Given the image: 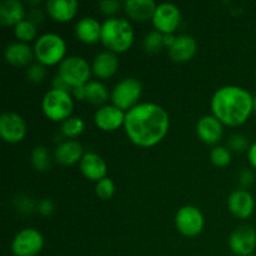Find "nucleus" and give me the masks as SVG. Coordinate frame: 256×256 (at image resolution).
<instances>
[{"label":"nucleus","mask_w":256,"mask_h":256,"mask_svg":"<svg viewBox=\"0 0 256 256\" xmlns=\"http://www.w3.org/2000/svg\"><path fill=\"white\" fill-rule=\"evenodd\" d=\"M169 128V114L155 102H140L125 115V132L130 142L140 148L159 144L166 136Z\"/></svg>","instance_id":"nucleus-1"},{"label":"nucleus","mask_w":256,"mask_h":256,"mask_svg":"<svg viewBox=\"0 0 256 256\" xmlns=\"http://www.w3.org/2000/svg\"><path fill=\"white\" fill-rule=\"evenodd\" d=\"M210 106L222 125L236 128L245 124L254 112V96L244 88L226 85L214 92Z\"/></svg>","instance_id":"nucleus-2"},{"label":"nucleus","mask_w":256,"mask_h":256,"mask_svg":"<svg viewBox=\"0 0 256 256\" xmlns=\"http://www.w3.org/2000/svg\"><path fill=\"white\" fill-rule=\"evenodd\" d=\"M132 25L124 18L112 16L105 20L102 26V44L114 54L128 52L134 44Z\"/></svg>","instance_id":"nucleus-3"},{"label":"nucleus","mask_w":256,"mask_h":256,"mask_svg":"<svg viewBox=\"0 0 256 256\" xmlns=\"http://www.w3.org/2000/svg\"><path fill=\"white\" fill-rule=\"evenodd\" d=\"M34 55L38 62L44 66L62 64L66 54V42L60 35L45 32L40 35L34 44Z\"/></svg>","instance_id":"nucleus-4"},{"label":"nucleus","mask_w":256,"mask_h":256,"mask_svg":"<svg viewBox=\"0 0 256 256\" xmlns=\"http://www.w3.org/2000/svg\"><path fill=\"white\" fill-rule=\"evenodd\" d=\"M42 109L45 116L52 122H65L72 118L74 98L72 92L52 89L42 98Z\"/></svg>","instance_id":"nucleus-5"},{"label":"nucleus","mask_w":256,"mask_h":256,"mask_svg":"<svg viewBox=\"0 0 256 256\" xmlns=\"http://www.w3.org/2000/svg\"><path fill=\"white\" fill-rule=\"evenodd\" d=\"M92 72V66L88 60L78 55L65 58L58 70V75L72 88L86 85L90 82Z\"/></svg>","instance_id":"nucleus-6"},{"label":"nucleus","mask_w":256,"mask_h":256,"mask_svg":"<svg viewBox=\"0 0 256 256\" xmlns=\"http://www.w3.org/2000/svg\"><path fill=\"white\" fill-rule=\"evenodd\" d=\"M142 94V85L136 78H125L122 82H118L112 90L110 99L112 105L122 109V112H129L134 106H136L140 96Z\"/></svg>","instance_id":"nucleus-7"},{"label":"nucleus","mask_w":256,"mask_h":256,"mask_svg":"<svg viewBox=\"0 0 256 256\" xmlns=\"http://www.w3.org/2000/svg\"><path fill=\"white\" fill-rule=\"evenodd\" d=\"M204 225L205 219L202 210L192 205H185L180 208L175 215V226L178 232L184 236H198L204 229Z\"/></svg>","instance_id":"nucleus-8"},{"label":"nucleus","mask_w":256,"mask_h":256,"mask_svg":"<svg viewBox=\"0 0 256 256\" xmlns=\"http://www.w3.org/2000/svg\"><path fill=\"white\" fill-rule=\"evenodd\" d=\"M44 246V236L34 228L20 230L12 242L14 256H36Z\"/></svg>","instance_id":"nucleus-9"},{"label":"nucleus","mask_w":256,"mask_h":256,"mask_svg":"<svg viewBox=\"0 0 256 256\" xmlns=\"http://www.w3.org/2000/svg\"><path fill=\"white\" fill-rule=\"evenodd\" d=\"M182 22V12L175 4L162 2L156 6L152 16V25L155 30L162 34H174Z\"/></svg>","instance_id":"nucleus-10"},{"label":"nucleus","mask_w":256,"mask_h":256,"mask_svg":"<svg viewBox=\"0 0 256 256\" xmlns=\"http://www.w3.org/2000/svg\"><path fill=\"white\" fill-rule=\"evenodd\" d=\"M26 135V122L16 112H6L0 116V136L8 144H18Z\"/></svg>","instance_id":"nucleus-11"},{"label":"nucleus","mask_w":256,"mask_h":256,"mask_svg":"<svg viewBox=\"0 0 256 256\" xmlns=\"http://www.w3.org/2000/svg\"><path fill=\"white\" fill-rule=\"evenodd\" d=\"M229 246L236 256H249L256 249V232L250 225H240L230 234Z\"/></svg>","instance_id":"nucleus-12"},{"label":"nucleus","mask_w":256,"mask_h":256,"mask_svg":"<svg viewBox=\"0 0 256 256\" xmlns=\"http://www.w3.org/2000/svg\"><path fill=\"white\" fill-rule=\"evenodd\" d=\"M126 112L115 105H102L95 112L94 122L102 132H114L124 126Z\"/></svg>","instance_id":"nucleus-13"},{"label":"nucleus","mask_w":256,"mask_h":256,"mask_svg":"<svg viewBox=\"0 0 256 256\" xmlns=\"http://www.w3.org/2000/svg\"><path fill=\"white\" fill-rule=\"evenodd\" d=\"M228 209L238 219H248L255 210L254 196L245 189L235 190L229 195Z\"/></svg>","instance_id":"nucleus-14"},{"label":"nucleus","mask_w":256,"mask_h":256,"mask_svg":"<svg viewBox=\"0 0 256 256\" xmlns=\"http://www.w3.org/2000/svg\"><path fill=\"white\" fill-rule=\"evenodd\" d=\"M224 134V125L214 115H204L196 124V135L202 142L215 145L220 142Z\"/></svg>","instance_id":"nucleus-15"},{"label":"nucleus","mask_w":256,"mask_h":256,"mask_svg":"<svg viewBox=\"0 0 256 256\" xmlns=\"http://www.w3.org/2000/svg\"><path fill=\"white\" fill-rule=\"evenodd\" d=\"M79 164L80 172L86 179L98 182L104 179V178H106L108 165L105 160L102 159V156H100L96 152H85Z\"/></svg>","instance_id":"nucleus-16"},{"label":"nucleus","mask_w":256,"mask_h":256,"mask_svg":"<svg viewBox=\"0 0 256 256\" xmlns=\"http://www.w3.org/2000/svg\"><path fill=\"white\" fill-rule=\"evenodd\" d=\"M5 60L10 65L16 68H29L32 65V59L35 58L34 49L26 42H15L6 46L4 52Z\"/></svg>","instance_id":"nucleus-17"},{"label":"nucleus","mask_w":256,"mask_h":256,"mask_svg":"<svg viewBox=\"0 0 256 256\" xmlns=\"http://www.w3.org/2000/svg\"><path fill=\"white\" fill-rule=\"evenodd\" d=\"M198 52V42L190 35H180L174 45L169 49V56L174 62H188L195 56Z\"/></svg>","instance_id":"nucleus-18"},{"label":"nucleus","mask_w":256,"mask_h":256,"mask_svg":"<svg viewBox=\"0 0 256 256\" xmlns=\"http://www.w3.org/2000/svg\"><path fill=\"white\" fill-rule=\"evenodd\" d=\"M119 69V59L116 54L109 52H102L94 58L92 64V74L99 79H109L114 76Z\"/></svg>","instance_id":"nucleus-19"},{"label":"nucleus","mask_w":256,"mask_h":256,"mask_svg":"<svg viewBox=\"0 0 256 256\" xmlns=\"http://www.w3.org/2000/svg\"><path fill=\"white\" fill-rule=\"evenodd\" d=\"M84 156V150L82 145L76 140H65L60 142L54 152V158L59 164L70 166L76 162H80V160Z\"/></svg>","instance_id":"nucleus-20"},{"label":"nucleus","mask_w":256,"mask_h":256,"mask_svg":"<svg viewBox=\"0 0 256 256\" xmlns=\"http://www.w3.org/2000/svg\"><path fill=\"white\" fill-rule=\"evenodd\" d=\"M79 2L76 0H49L46 2V12L52 20L58 22H68L74 19L78 12Z\"/></svg>","instance_id":"nucleus-21"},{"label":"nucleus","mask_w":256,"mask_h":256,"mask_svg":"<svg viewBox=\"0 0 256 256\" xmlns=\"http://www.w3.org/2000/svg\"><path fill=\"white\" fill-rule=\"evenodd\" d=\"M102 26L99 20L92 16H85L76 22L75 35L84 44H95L102 39Z\"/></svg>","instance_id":"nucleus-22"},{"label":"nucleus","mask_w":256,"mask_h":256,"mask_svg":"<svg viewBox=\"0 0 256 256\" xmlns=\"http://www.w3.org/2000/svg\"><path fill=\"white\" fill-rule=\"evenodd\" d=\"M158 5L152 0H126L124 9L128 16L134 22H145L152 20Z\"/></svg>","instance_id":"nucleus-23"},{"label":"nucleus","mask_w":256,"mask_h":256,"mask_svg":"<svg viewBox=\"0 0 256 256\" xmlns=\"http://www.w3.org/2000/svg\"><path fill=\"white\" fill-rule=\"evenodd\" d=\"M25 20L24 4L18 0H5L0 4V24L4 26H15Z\"/></svg>","instance_id":"nucleus-24"},{"label":"nucleus","mask_w":256,"mask_h":256,"mask_svg":"<svg viewBox=\"0 0 256 256\" xmlns=\"http://www.w3.org/2000/svg\"><path fill=\"white\" fill-rule=\"evenodd\" d=\"M85 89H86V100L92 105L105 104L110 96L108 88L96 80L88 82L85 85Z\"/></svg>","instance_id":"nucleus-25"},{"label":"nucleus","mask_w":256,"mask_h":256,"mask_svg":"<svg viewBox=\"0 0 256 256\" xmlns=\"http://www.w3.org/2000/svg\"><path fill=\"white\" fill-rule=\"evenodd\" d=\"M36 34H38L36 25H35L32 22H30L29 19L22 20V22H20L19 24L14 26V35L18 39V42L29 44V42H32V40L38 39Z\"/></svg>","instance_id":"nucleus-26"},{"label":"nucleus","mask_w":256,"mask_h":256,"mask_svg":"<svg viewBox=\"0 0 256 256\" xmlns=\"http://www.w3.org/2000/svg\"><path fill=\"white\" fill-rule=\"evenodd\" d=\"M30 162H32V168L39 172H46L52 165L49 152L45 146H35L30 155Z\"/></svg>","instance_id":"nucleus-27"},{"label":"nucleus","mask_w":256,"mask_h":256,"mask_svg":"<svg viewBox=\"0 0 256 256\" xmlns=\"http://www.w3.org/2000/svg\"><path fill=\"white\" fill-rule=\"evenodd\" d=\"M84 129H85L84 120H82V118H78V116L69 118V119H66L65 122H62V135L69 138L70 140L79 136L80 134H82Z\"/></svg>","instance_id":"nucleus-28"},{"label":"nucleus","mask_w":256,"mask_h":256,"mask_svg":"<svg viewBox=\"0 0 256 256\" xmlns=\"http://www.w3.org/2000/svg\"><path fill=\"white\" fill-rule=\"evenodd\" d=\"M164 46V34L156 30L148 32L146 36L144 38V49L149 54H156Z\"/></svg>","instance_id":"nucleus-29"},{"label":"nucleus","mask_w":256,"mask_h":256,"mask_svg":"<svg viewBox=\"0 0 256 256\" xmlns=\"http://www.w3.org/2000/svg\"><path fill=\"white\" fill-rule=\"evenodd\" d=\"M210 160L215 166L225 168L232 162V152H230L229 148L218 145L210 152Z\"/></svg>","instance_id":"nucleus-30"},{"label":"nucleus","mask_w":256,"mask_h":256,"mask_svg":"<svg viewBox=\"0 0 256 256\" xmlns=\"http://www.w3.org/2000/svg\"><path fill=\"white\" fill-rule=\"evenodd\" d=\"M95 194L99 199L109 200L114 196L115 194V184L110 178H104L100 182H96L95 186Z\"/></svg>","instance_id":"nucleus-31"},{"label":"nucleus","mask_w":256,"mask_h":256,"mask_svg":"<svg viewBox=\"0 0 256 256\" xmlns=\"http://www.w3.org/2000/svg\"><path fill=\"white\" fill-rule=\"evenodd\" d=\"M46 76V69H45L44 65L42 64H32L26 69V78L30 82H34V84H39Z\"/></svg>","instance_id":"nucleus-32"},{"label":"nucleus","mask_w":256,"mask_h":256,"mask_svg":"<svg viewBox=\"0 0 256 256\" xmlns=\"http://www.w3.org/2000/svg\"><path fill=\"white\" fill-rule=\"evenodd\" d=\"M228 148L229 150H234L236 152H245V150H249L250 145L249 142H248L246 138L244 135H240V134H235L232 135L228 140Z\"/></svg>","instance_id":"nucleus-33"},{"label":"nucleus","mask_w":256,"mask_h":256,"mask_svg":"<svg viewBox=\"0 0 256 256\" xmlns=\"http://www.w3.org/2000/svg\"><path fill=\"white\" fill-rule=\"evenodd\" d=\"M122 5V4L119 0H104V2H99V8L102 14L108 15L110 18H112V15H115L119 12Z\"/></svg>","instance_id":"nucleus-34"},{"label":"nucleus","mask_w":256,"mask_h":256,"mask_svg":"<svg viewBox=\"0 0 256 256\" xmlns=\"http://www.w3.org/2000/svg\"><path fill=\"white\" fill-rule=\"evenodd\" d=\"M55 206H54V202L49 199H44L39 202L38 205V212L42 215V216H49L54 212Z\"/></svg>","instance_id":"nucleus-35"},{"label":"nucleus","mask_w":256,"mask_h":256,"mask_svg":"<svg viewBox=\"0 0 256 256\" xmlns=\"http://www.w3.org/2000/svg\"><path fill=\"white\" fill-rule=\"evenodd\" d=\"M240 184H242V189L246 190V188H249L250 185H252L254 182L255 176H254V172H252L250 169H244L242 172H240Z\"/></svg>","instance_id":"nucleus-36"},{"label":"nucleus","mask_w":256,"mask_h":256,"mask_svg":"<svg viewBox=\"0 0 256 256\" xmlns=\"http://www.w3.org/2000/svg\"><path fill=\"white\" fill-rule=\"evenodd\" d=\"M52 89H55V90H62V92H72V88L69 86V85H68L66 82H65L64 80H62V78L59 76V75H56V76L54 78V80H52Z\"/></svg>","instance_id":"nucleus-37"},{"label":"nucleus","mask_w":256,"mask_h":256,"mask_svg":"<svg viewBox=\"0 0 256 256\" xmlns=\"http://www.w3.org/2000/svg\"><path fill=\"white\" fill-rule=\"evenodd\" d=\"M72 98L76 100H86V89H85V85H82V86L72 88Z\"/></svg>","instance_id":"nucleus-38"},{"label":"nucleus","mask_w":256,"mask_h":256,"mask_svg":"<svg viewBox=\"0 0 256 256\" xmlns=\"http://www.w3.org/2000/svg\"><path fill=\"white\" fill-rule=\"evenodd\" d=\"M248 158H249V162L252 164V166L256 170V142L250 145L249 150H248Z\"/></svg>","instance_id":"nucleus-39"},{"label":"nucleus","mask_w":256,"mask_h":256,"mask_svg":"<svg viewBox=\"0 0 256 256\" xmlns=\"http://www.w3.org/2000/svg\"><path fill=\"white\" fill-rule=\"evenodd\" d=\"M178 36H175L174 34H165L164 35V45L168 48V49H170V48L174 45L175 40H176Z\"/></svg>","instance_id":"nucleus-40"},{"label":"nucleus","mask_w":256,"mask_h":256,"mask_svg":"<svg viewBox=\"0 0 256 256\" xmlns=\"http://www.w3.org/2000/svg\"><path fill=\"white\" fill-rule=\"evenodd\" d=\"M254 112L256 114V95L254 96Z\"/></svg>","instance_id":"nucleus-41"},{"label":"nucleus","mask_w":256,"mask_h":256,"mask_svg":"<svg viewBox=\"0 0 256 256\" xmlns=\"http://www.w3.org/2000/svg\"><path fill=\"white\" fill-rule=\"evenodd\" d=\"M249 256H256V255H255V254H252V255H249Z\"/></svg>","instance_id":"nucleus-42"},{"label":"nucleus","mask_w":256,"mask_h":256,"mask_svg":"<svg viewBox=\"0 0 256 256\" xmlns=\"http://www.w3.org/2000/svg\"><path fill=\"white\" fill-rule=\"evenodd\" d=\"M255 76H256V72H255Z\"/></svg>","instance_id":"nucleus-43"}]
</instances>
